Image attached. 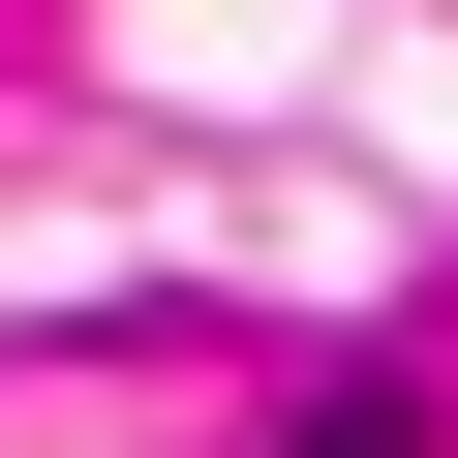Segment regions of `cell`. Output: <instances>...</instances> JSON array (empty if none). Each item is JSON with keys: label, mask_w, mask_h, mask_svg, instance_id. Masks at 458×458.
I'll list each match as a JSON object with an SVG mask.
<instances>
[{"label": "cell", "mask_w": 458, "mask_h": 458, "mask_svg": "<svg viewBox=\"0 0 458 458\" xmlns=\"http://www.w3.org/2000/svg\"><path fill=\"white\" fill-rule=\"evenodd\" d=\"M276 458H428V397H306V428H276Z\"/></svg>", "instance_id": "1"}]
</instances>
